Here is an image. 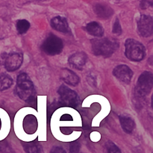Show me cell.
Here are the masks:
<instances>
[{
  "mask_svg": "<svg viewBox=\"0 0 153 153\" xmlns=\"http://www.w3.org/2000/svg\"><path fill=\"white\" fill-rule=\"evenodd\" d=\"M91 46L94 55L108 58L117 50L119 42L113 37L94 39L91 40Z\"/></svg>",
  "mask_w": 153,
  "mask_h": 153,
  "instance_id": "1",
  "label": "cell"
},
{
  "mask_svg": "<svg viewBox=\"0 0 153 153\" xmlns=\"http://www.w3.org/2000/svg\"><path fill=\"white\" fill-rule=\"evenodd\" d=\"M16 92L18 97L28 103L35 101V90L34 85L26 73H21L16 80Z\"/></svg>",
  "mask_w": 153,
  "mask_h": 153,
  "instance_id": "2",
  "label": "cell"
},
{
  "mask_svg": "<svg viewBox=\"0 0 153 153\" xmlns=\"http://www.w3.org/2000/svg\"><path fill=\"white\" fill-rule=\"evenodd\" d=\"M126 56L132 61H140L145 57V47L134 39H128L125 43Z\"/></svg>",
  "mask_w": 153,
  "mask_h": 153,
  "instance_id": "3",
  "label": "cell"
},
{
  "mask_svg": "<svg viewBox=\"0 0 153 153\" xmlns=\"http://www.w3.org/2000/svg\"><path fill=\"white\" fill-rule=\"evenodd\" d=\"M153 86V75L150 72L145 71L139 76L135 87V94L140 98L144 97L151 92Z\"/></svg>",
  "mask_w": 153,
  "mask_h": 153,
  "instance_id": "4",
  "label": "cell"
},
{
  "mask_svg": "<svg viewBox=\"0 0 153 153\" xmlns=\"http://www.w3.org/2000/svg\"><path fill=\"white\" fill-rule=\"evenodd\" d=\"M64 48L61 39L54 34H50L41 46V49L48 55H56L61 53Z\"/></svg>",
  "mask_w": 153,
  "mask_h": 153,
  "instance_id": "5",
  "label": "cell"
},
{
  "mask_svg": "<svg viewBox=\"0 0 153 153\" xmlns=\"http://www.w3.org/2000/svg\"><path fill=\"white\" fill-rule=\"evenodd\" d=\"M58 92L60 96V101L63 105L70 107H76L78 105L79 99L75 91L70 90L65 85H61Z\"/></svg>",
  "mask_w": 153,
  "mask_h": 153,
  "instance_id": "6",
  "label": "cell"
},
{
  "mask_svg": "<svg viewBox=\"0 0 153 153\" xmlns=\"http://www.w3.org/2000/svg\"><path fill=\"white\" fill-rule=\"evenodd\" d=\"M137 29L142 37H148L153 33V19L149 15L143 14L137 21Z\"/></svg>",
  "mask_w": 153,
  "mask_h": 153,
  "instance_id": "7",
  "label": "cell"
},
{
  "mask_svg": "<svg viewBox=\"0 0 153 153\" xmlns=\"http://www.w3.org/2000/svg\"><path fill=\"white\" fill-rule=\"evenodd\" d=\"M23 61L22 55L19 52H13L4 58V67L9 72H13L21 67Z\"/></svg>",
  "mask_w": 153,
  "mask_h": 153,
  "instance_id": "8",
  "label": "cell"
},
{
  "mask_svg": "<svg viewBox=\"0 0 153 153\" xmlns=\"http://www.w3.org/2000/svg\"><path fill=\"white\" fill-rule=\"evenodd\" d=\"M113 74L121 82L129 84L133 76V72L127 65L121 64L115 67L113 70Z\"/></svg>",
  "mask_w": 153,
  "mask_h": 153,
  "instance_id": "9",
  "label": "cell"
},
{
  "mask_svg": "<svg viewBox=\"0 0 153 153\" xmlns=\"http://www.w3.org/2000/svg\"><path fill=\"white\" fill-rule=\"evenodd\" d=\"M88 61V56L85 52H76L69 58L68 62L71 67L77 70H82Z\"/></svg>",
  "mask_w": 153,
  "mask_h": 153,
  "instance_id": "10",
  "label": "cell"
},
{
  "mask_svg": "<svg viewBox=\"0 0 153 153\" xmlns=\"http://www.w3.org/2000/svg\"><path fill=\"white\" fill-rule=\"evenodd\" d=\"M51 26L56 31L62 33H70V28L66 18L63 16H55L51 20Z\"/></svg>",
  "mask_w": 153,
  "mask_h": 153,
  "instance_id": "11",
  "label": "cell"
},
{
  "mask_svg": "<svg viewBox=\"0 0 153 153\" xmlns=\"http://www.w3.org/2000/svg\"><path fill=\"white\" fill-rule=\"evenodd\" d=\"M94 10L98 17L104 19L110 18L114 13L113 9L109 5L103 4V3H98V4H95Z\"/></svg>",
  "mask_w": 153,
  "mask_h": 153,
  "instance_id": "12",
  "label": "cell"
},
{
  "mask_svg": "<svg viewBox=\"0 0 153 153\" xmlns=\"http://www.w3.org/2000/svg\"><path fill=\"white\" fill-rule=\"evenodd\" d=\"M60 76H61V79L65 83L71 85V86H76L79 82V76L74 72L69 70V69H64V70H61Z\"/></svg>",
  "mask_w": 153,
  "mask_h": 153,
  "instance_id": "13",
  "label": "cell"
},
{
  "mask_svg": "<svg viewBox=\"0 0 153 153\" xmlns=\"http://www.w3.org/2000/svg\"><path fill=\"white\" fill-rule=\"evenodd\" d=\"M121 126L123 130L127 134H131L135 128V123L134 120L128 116H120V117Z\"/></svg>",
  "mask_w": 153,
  "mask_h": 153,
  "instance_id": "14",
  "label": "cell"
},
{
  "mask_svg": "<svg viewBox=\"0 0 153 153\" xmlns=\"http://www.w3.org/2000/svg\"><path fill=\"white\" fill-rule=\"evenodd\" d=\"M86 31L89 33L91 35L95 36V37H102L104 34V30L102 25L97 22H91L88 23L85 27Z\"/></svg>",
  "mask_w": 153,
  "mask_h": 153,
  "instance_id": "15",
  "label": "cell"
},
{
  "mask_svg": "<svg viewBox=\"0 0 153 153\" xmlns=\"http://www.w3.org/2000/svg\"><path fill=\"white\" fill-rule=\"evenodd\" d=\"M24 149L26 153H43L42 146L37 143H28L24 145Z\"/></svg>",
  "mask_w": 153,
  "mask_h": 153,
  "instance_id": "16",
  "label": "cell"
},
{
  "mask_svg": "<svg viewBox=\"0 0 153 153\" xmlns=\"http://www.w3.org/2000/svg\"><path fill=\"white\" fill-rule=\"evenodd\" d=\"M13 84L11 78L7 75H2L0 76V91H3L10 88Z\"/></svg>",
  "mask_w": 153,
  "mask_h": 153,
  "instance_id": "17",
  "label": "cell"
},
{
  "mask_svg": "<svg viewBox=\"0 0 153 153\" xmlns=\"http://www.w3.org/2000/svg\"><path fill=\"white\" fill-rule=\"evenodd\" d=\"M16 28L18 33L20 34H23L28 31L30 28V23L28 21L25 19H19L16 22Z\"/></svg>",
  "mask_w": 153,
  "mask_h": 153,
  "instance_id": "18",
  "label": "cell"
},
{
  "mask_svg": "<svg viewBox=\"0 0 153 153\" xmlns=\"http://www.w3.org/2000/svg\"><path fill=\"white\" fill-rule=\"evenodd\" d=\"M106 150H107V153H122L120 148L112 142H109L107 143Z\"/></svg>",
  "mask_w": 153,
  "mask_h": 153,
  "instance_id": "19",
  "label": "cell"
},
{
  "mask_svg": "<svg viewBox=\"0 0 153 153\" xmlns=\"http://www.w3.org/2000/svg\"><path fill=\"white\" fill-rule=\"evenodd\" d=\"M113 33L115 34H117V35H120L122 34V28H121L120 23L118 19H116L113 25Z\"/></svg>",
  "mask_w": 153,
  "mask_h": 153,
  "instance_id": "20",
  "label": "cell"
},
{
  "mask_svg": "<svg viewBox=\"0 0 153 153\" xmlns=\"http://www.w3.org/2000/svg\"><path fill=\"white\" fill-rule=\"evenodd\" d=\"M79 150H80V144L78 142H73L70 144V153H79Z\"/></svg>",
  "mask_w": 153,
  "mask_h": 153,
  "instance_id": "21",
  "label": "cell"
},
{
  "mask_svg": "<svg viewBox=\"0 0 153 153\" xmlns=\"http://www.w3.org/2000/svg\"><path fill=\"white\" fill-rule=\"evenodd\" d=\"M151 5H152V4H151L150 1H148V0H142V1H140V7H141L142 9H146L149 7H150Z\"/></svg>",
  "mask_w": 153,
  "mask_h": 153,
  "instance_id": "22",
  "label": "cell"
},
{
  "mask_svg": "<svg viewBox=\"0 0 153 153\" xmlns=\"http://www.w3.org/2000/svg\"><path fill=\"white\" fill-rule=\"evenodd\" d=\"M50 153H67L66 151L64 150L63 148L60 147V146H54L52 149H51Z\"/></svg>",
  "mask_w": 153,
  "mask_h": 153,
  "instance_id": "23",
  "label": "cell"
}]
</instances>
